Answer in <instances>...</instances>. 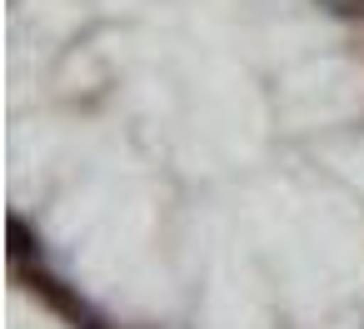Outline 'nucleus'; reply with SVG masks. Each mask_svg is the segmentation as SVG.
Instances as JSON below:
<instances>
[{"instance_id":"nucleus-1","label":"nucleus","mask_w":364,"mask_h":329,"mask_svg":"<svg viewBox=\"0 0 364 329\" xmlns=\"http://www.w3.org/2000/svg\"><path fill=\"white\" fill-rule=\"evenodd\" d=\"M329 6H334L339 16H359V21H364V0H329Z\"/></svg>"}]
</instances>
